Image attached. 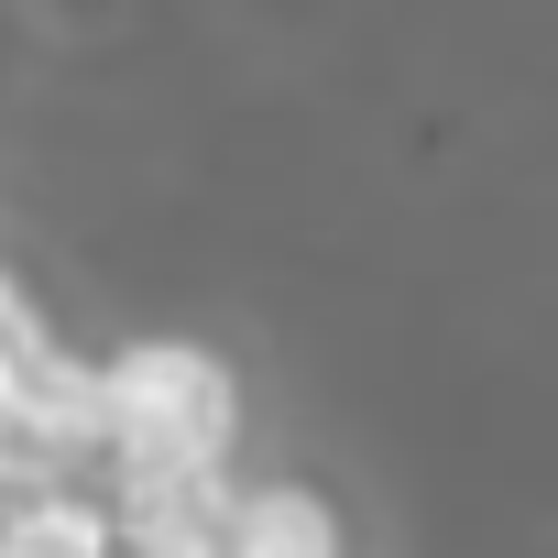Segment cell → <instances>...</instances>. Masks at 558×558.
Masks as SVG:
<instances>
[{
    "label": "cell",
    "mask_w": 558,
    "mask_h": 558,
    "mask_svg": "<svg viewBox=\"0 0 558 558\" xmlns=\"http://www.w3.org/2000/svg\"><path fill=\"white\" fill-rule=\"evenodd\" d=\"M241 384L197 340H121L99 351V460H230Z\"/></svg>",
    "instance_id": "cell-1"
},
{
    "label": "cell",
    "mask_w": 558,
    "mask_h": 558,
    "mask_svg": "<svg viewBox=\"0 0 558 558\" xmlns=\"http://www.w3.org/2000/svg\"><path fill=\"white\" fill-rule=\"evenodd\" d=\"M132 558H219L230 536V460H99Z\"/></svg>",
    "instance_id": "cell-2"
},
{
    "label": "cell",
    "mask_w": 558,
    "mask_h": 558,
    "mask_svg": "<svg viewBox=\"0 0 558 558\" xmlns=\"http://www.w3.org/2000/svg\"><path fill=\"white\" fill-rule=\"evenodd\" d=\"M0 558H132V547H121V514L77 493V471H56L0 493Z\"/></svg>",
    "instance_id": "cell-3"
},
{
    "label": "cell",
    "mask_w": 558,
    "mask_h": 558,
    "mask_svg": "<svg viewBox=\"0 0 558 558\" xmlns=\"http://www.w3.org/2000/svg\"><path fill=\"white\" fill-rule=\"evenodd\" d=\"M219 558H340V514H329L307 482L230 493V536H219Z\"/></svg>",
    "instance_id": "cell-4"
},
{
    "label": "cell",
    "mask_w": 558,
    "mask_h": 558,
    "mask_svg": "<svg viewBox=\"0 0 558 558\" xmlns=\"http://www.w3.org/2000/svg\"><path fill=\"white\" fill-rule=\"evenodd\" d=\"M56 471H88V460L12 395V373H0V493H12V482H56Z\"/></svg>",
    "instance_id": "cell-5"
},
{
    "label": "cell",
    "mask_w": 558,
    "mask_h": 558,
    "mask_svg": "<svg viewBox=\"0 0 558 558\" xmlns=\"http://www.w3.org/2000/svg\"><path fill=\"white\" fill-rule=\"evenodd\" d=\"M0 286H12V274H0Z\"/></svg>",
    "instance_id": "cell-6"
}]
</instances>
